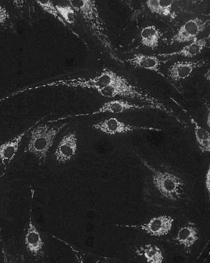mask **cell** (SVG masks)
I'll use <instances>...</instances> for the list:
<instances>
[{
	"instance_id": "obj_20",
	"label": "cell",
	"mask_w": 210,
	"mask_h": 263,
	"mask_svg": "<svg viewBox=\"0 0 210 263\" xmlns=\"http://www.w3.org/2000/svg\"><path fill=\"white\" fill-rule=\"evenodd\" d=\"M175 2L174 0H147L145 5L151 13L167 17L171 14Z\"/></svg>"
},
{
	"instance_id": "obj_11",
	"label": "cell",
	"mask_w": 210,
	"mask_h": 263,
	"mask_svg": "<svg viewBox=\"0 0 210 263\" xmlns=\"http://www.w3.org/2000/svg\"><path fill=\"white\" fill-rule=\"evenodd\" d=\"M206 63L205 59L197 61H178L169 66L167 74L169 79L174 83L183 81L190 77L196 70L204 67Z\"/></svg>"
},
{
	"instance_id": "obj_21",
	"label": "cell",
	"mask_w": 210,
	"mask_h": 263,
	"mask_svg": "<svg viewBox=\"0 0 210 263\" xmlns=\"http://www.w3.org/2000/svg\"><path fill=\"white\" fill-rule=\"evenodd\" d=\"M60 16L64 21L71 26H74L77 22V12L69 4L65 5H55Z\"/></svg>"
},
{
	"instance_id": "obj_26",
	"label": "cell",
	"mask_w": 210,
	"mask_h": 263,
	"mask_svg": "<svg viewBox=\"0 0 210 263\" xmlns=\"http://www.w3.org/2000/svg\"><path fill=\"white\" fill-rule=\"evenodd\" d=\"M0 40H1V38H0Z\"/></svg>"
},
{
	"instance_id": "obj_12",
	"label": "cell",
	"mask_w": 210,
	"mask_h": 263,
	"mask_svg": "<svg viewBox=\"0 0 210 263\" xmlns=\"http://www.w3.org/2000/svg\"><path fill=\"white\" fill-rule=\"evenodd\" d=\"M41 120L38 121L36 123L23 130L22 133L0 145V166L5 167L6 170V166L13 162L19 151L20 145L28 132H30L32 128L36 125Z\"/></svg>"
},
{
	"instance_id": "obj_17",
	"label": "cell",
	"mask_w": 210,
	"mask_h": 263,
	"mask_svg": "<svg viewBox=\"0 0 210 263\" xmlns=\"http://www.w3.org/2000/svg\"><path fill=\"white\" fill-rule=\"evenodd\" d=\"M162 37V33L155 25H148L141 31V44L145 47L155 49L159 47Z\"/></svg>"
},
{
	"instance_id": "obj_24",
	"label": "cell",
	"mask_w": 210,
	"mask_h": 263,
	"mask_svg": "<svg viewBox=\"0 0 210 263\" xmlns=\"http://www.w3.org/2000/svg\"><path fill=\"white\" fill-rule=\"evenodd\" d=\"M205 186L208 194H210V168H209L206 172L205 177Z\"/></svg>"
},
{
	"instance_id": "obj_8",
	"label": "cell",
	"mask_w": 210,
	"mask_h": 263,
	"mask_svg": "<svg viewBox=\"0 0 210 263\" xmlns=\"http://www.w3.org/2000/svg\"><path fill=\"white\" fill-rule=\"evenodd\" d=\"M209 22V20H206L199 17L187 21L170 39V43L184 44L193 41L207 28Z\"/></svg>"
},
{
	"instance_id": "obj_4",
	"label": "cell",
	"mask_w": 210,
	"mask_h": 263,
	"mask_svg": "<svg viewBox=\"0 0 210 263\" xmlns=\"http://www.w3.org/2000/svg\"><path fill=\"white\" fill-rule=\"evenodd\" d=\"M67 124V123H64L58 126L36 124L30 130L29 140L23 152L34 155L41 164L45 163L56 137Z\"/></svg>"
},
{
	"instance_id": "obj_2",
	"label": "cell",
	"mask_w": 210,
	"mask_h": 263,
	"mask_svg": "<svg viewBox=\"0 0 210 263\" xmlns=\"http://www.w3.org/2000/svg\"><path fill=\"white\" fill-rule=\"evenodd\" d=\"M97 91L100 95L105 98H129L145 103L147 105L151 106L153 109L159 110V111L174 117V119L180 121L174 110L163 104L159 99L153 97L148 91L130 83L129 80H127L123 83L110 85V86L102 88Z\"/></svg>"
},
{
	"instance_id": "obj_16",
	"label": "cell",
	"mask_w": 210,
	"mask_h": 263,
	"mask_svg": "<svg viewBox=\"0 0 210 263\" xmlns=\"http://www.w3.org/2000/svg\"><path fill=\"white\" fill-rule=\"evenodd\" d=\"M209 37H206L202 39H195L180 50L169 53H163L158 54L161 58H171L174 56H182L184 58H194L195 57L201 54L204 49L207 47L208 41Z\"/></svg>"
},
{
	"instance_id": "obj_23",
	"label": "cell",
	"mask_w": 210,
	"mask_h": 263,
	"mask_svg": "<svg viewBox=\"0 0 210 263\" xmlns=\"http://www.w3.org/2000/svg\"><path fill=\"white\" fill-rule=\"evenodd\" d=\"M11 15L6 7L0 3V28L12 29Z\"/></svg>"
},
{
	"instance_id": "obj_5",
	"label": "cell",
	"mask_w": 210,
	"mask_h": 263,
	"mask_svg": "<svg viewBox=\"0 0 210 263\" xmlns=\"http://www.w3.org/2000/svg\"><path fill=\"white\" fill-rule=\"evenodd\" d=\"M137 156L142 164L150 173L153 184L163 197L171 201H179L182 198L185 184L180 177L172 173L162 172L140 155Z\"/></svg>"
},
{
	"instance_id": "obj_6",
	"label": "cell",
	"mask_w": 210,
	"mask_h": 263,
	"mask_svg": "<svg viewBox=\"0 0 210 263\" xmlns=\"http://www.w3.org/2000/svg\"><path fill=\"white\" fill-rule=\"evenodd\" d=\"M92 129L101 132L109 136L126 134L138 130H149L160 132L162 129L158 127L132 125L120 120L116 117L99 121L92 125Z\"/></svg>"
},
{
	"instance_id": "obj_13",
	"label": "cell",
	"mask_w": 210,
	"mask_h": 263,
	"mask_svg": "<svg viewBox=\"0 0 210 263\" xmlns=\"http://www.w3.org/2000/svg\"><path fill=\"white\" fill-rule=\"evenodd\" d=\"M25 244L28 252L34 258L37 259L44 258V241L31 217L25 235Z\"/></svg>"
},
{
	"instance_id": "obj_14",
	"label": "cell",
	"mask_w": 210,
	"mask_h": 263,
	"mask_svg": "<svg viewBox=\"0 0 210 263\" xmlns=\"http://www.w3.org/2000/svg\"><path fill=\"white\" fill-rule=\"evenodd\" d=\"M126 62L130 66L151 71L158 74L160 76L165 77L161 70L162 61L158 56L138 53L127 59Z\"/></svg>"
},
{
	"instance_id": "obj_19",
	"label": "cell",
	"mask_w": 210,
	"mask_h": 263,
	"mask_svg": "<svg viewBox=\"0 0 210 263\" xmlns=\"http://www.w3.org/2000/svg\"><path fill=\"white\" fill-rule=\"evenodd\" d=\"M190 120L194 127L195 137L199 150L202 154H208L210 152V134L209 132L202 127L191 116L190 117Z\"/></svg>"
},
{
	"instance_id": "obj_9",
	"label": "cell",
	"mask_w": 210,
	"mask_h": 263,
	"mask_svg": "<svg viewBox=\"0 0 210 263\" xmlns=\"http://www.w3.org/2000/svg\"><path fill=\"white\" fill-rule=\"evenodd\" d=\"M175 219L173 217L162 215L153 217L149 221L140 226H126L130 229H140L151 236L162 237L172 230Z\"/></svg>"
},
{
	"instance_id": "obj_7",
	"label": "cell",
	"mask_w": 210,
	"mask_h": 263,
	"mask_svg": "<svg viewBox=\"0 0 210 263\" xmlns=\"http://www.w3.org/2000/svg\"><path fill=\"white\" fill-rule=\"evenodd\" d=\"M153 109L151 106L147 105H139L134 104L123 99H113V100L106 102L103 104L101 107L94 111L89 112L83 114H78L71 116H66L59 118V120H65L68 117H82L88 116H96L103 115V114L109 113L113 114V115H119L129 111H136V110L142 109Z\"/></svg>"
},
{
	"instance_id": "obj_25",
	"label": "cell",
	"mask_w": 210,
	"mask_h": 263,
	"mask_svg": "<svg viewBox=\"0 0 210 263\" xmlns=\"http://www.w3.org/2000/svg\"><path fill=\"white\" fill-rule=\"evenodd\" d=\"M207 119H208V120L206 121V123H207V125H208V127H209V122H210V121H209V113H208V117H207Z\"/></svg>"
},
{
	"instance_id": "obj_3",
	"label": "cell",
	"mask_w": 210,
	"mask_h": 263,
	"mask_svg": "<svg viewBox=\"0 0 210 263\" xmlns=\"http://www.w3.org/2000/svg\"><path fill=\"white\" fill-rule=\"evenodd\" d=\"M69 5L83 17L100 44L112 52V42L108 36L106 24L100 14L97 3L94 0H70Z\"/></svg>"
},
{
	"instance_id": "obj_1",
	"label": "cell",
	"mask_w": 210,
	"mask_h": 263,
	"mask_svg": "<svg viewBox=\"0 0 210 263\" xmlns=\"http://www.w3.org/2000/svg\"><path fill=\"white\" fill-rule=\"evenodd\" d=\"M127 78L114 72L111 69H103L98 76L88 78H65L48 82L23 90L17 92V93H24L27 91H34L39 88L46 87H67L70 88H81L84 89L95 90L98 91L110 85L123 83Z\"/></svg>"
},
{
	"instance_id": "obj_22",
	"label": "cell",
	"mask_w": 210,
	"mask_h": 263,
	"mask_svg": "<svg viewBox=\"0 0 210 263\" xmlns=\"http://www.w3.org/2000/svg\"><path fill=\"white\" fill-rule=\"evenodd\" d=\"M35 2L45 13L54 17L60 23H62L64 26L67 27V24L59 15L58 9H56L55 5L52 2L49 1V0H37Z\"/></svg>"
},
{
	"instance_id": "obj_18",
	"label": "cell",
	"mask_w": 210,
	"mask_h": 263,
	"mask_svg": "<svg viewBox=\"0 0 210 263\" xmlns=\"http://www.w3.org/2000/svg\"><path fill=\"white\" fill-rule=\"evenodd\" d=\"M136 253L149 263H162L165 256L161 248L156 245L149 243L142 245L136 250Z\"/></svg>"
},
{
	"instance_id": "obj_15",
	"label": "cell",
	"mask_w": 210,
	"mask_h": 263,
	"mask_svg": "<svg viewBox=\"0 0 210 263\" xmlns=\"http://www.w3.org/2000/svg\"><path fill=\"white\" fill-rule=\"evenodd\" d=\"M199 231L198 227L193 222H188L181 227L174 239L176 242L182 245L187 252H190L192 248L198 242Z\"/></svg>"
},
{
	"instance_id": "obj_10",
	"label": "cell",
	"mask_w": 210,
	"mask_h": 263,
	"mask_svg": "<svg viewBox=\"0 0 210 263\" xmlns=\"http://www.w3.org/2000/svg\"><path fill=\"white\" fill-rule=\"evenodd\" d=\"M78 148V136L75 132L65 135L55 149L54 157L59 163L65 164L76 158Z\"/></svg>"
}]
</instances>
